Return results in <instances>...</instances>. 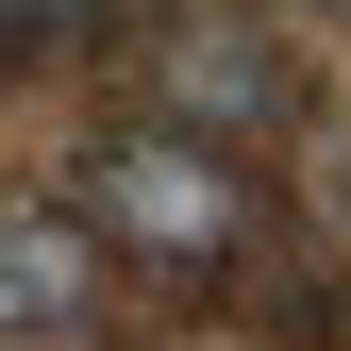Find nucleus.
<instances>
[{
	"instance_id": "obj_4",
	"label": "nucleus",
	"mask_w": 351,
	"mask_h": 351,
	"mask_svg": "<svg viewBox=\"0 0 351 351\" xmlns=\"http://www.w3.org/2000/svg\"><path fill=\"white\" fill-rule=\"evenodd\" d=\"M318 167H335V217H351V134H318Z\"/></svg>"
},
{
	"instance_id": "obj_5",
	"label": "nucleus",
	"mask_w": 351,
	"mask_h": 351,
	"mask_svg": "<svg viewBox=\"0 0 351 351\" xmlns=\"http://www.w3.org/2000/svg\"><path fill=\"white\" fill-rule=\"evenodd\" d=\"M318 17H351V0H318Z\"/></svg>"
},
{
	"instance_id": "obj_2",
	"label": "nucleus",
	"mask_w": 351,
	"mask_h": 351,
	"mask_svg": "<svg viewBox=\"0 0 351 351\" xmlns=\"http://www.w3.org/2000/svg\"><path fill=\"white\" fill-rule=\"evenodd\" d=\"M151 84H167V134H285L301 117L285 34H251V17H167L151 34Z\"/></svg>"
},
{
	"instance_id": "obj_1",
	"label": "nucleus",
	"mask_w": 351,
	"mask_h": 351,
	"mask_svg": "<svg viewBox=\"0 0 351 351\" xmlns=\"http://www.w3.org/2000/svg\"><path fill=\"white\" fill-rule=\"evenodd\" d=\"M67 201H84V234H101L117 268H167V285H217V268L251 251V184H234V151H217V134H167V117L101 134Z\"/></svg>"
},
{
	"instance_id": "obj_3",
	"label": "nucleus",
	"mask_w": 351,
	"mask_h": 351,
	"mask_svg": "<svg viewBox=\"0 0 351 351\" xmlns=\"http://www.w3.org/2000/svg\"><path fill=\"white\" fill-rule=\"evenodd\" d=\"M101 268L117 251L84 234V201H0V351H51L101 318Z\"/></svg>"
}]
</instances>
